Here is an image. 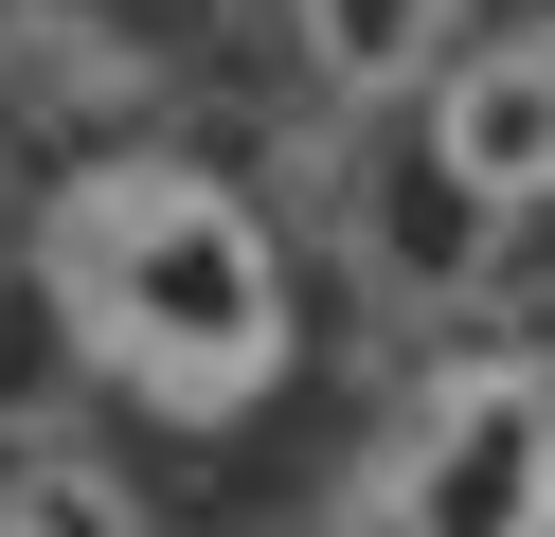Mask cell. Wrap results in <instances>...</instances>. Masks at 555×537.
<instances>
[{"label":"cell","mask_w":555,"mask_h":537,"mask_svg":"<svg viewBox=\"0 0 555 537\" xmlns=\"http://www.w3.org/2000/svg\"><path fill=\"white\" fill-rule=\"evenodd\" d=\"M412 107H430V179L466 215H555V0L502 18V36H466Z\"/></svg>","instance_id":"3957f363"},{"label":"cell","mask_w":555,"mask_h":537,"mask_svg":"<svg viewBox=\"0 0 555 537\" xmlns=\"http://www.w3.org/2000/svg\"><path fill=\"white\" fill-rule=\"evenodd\" d=\"M287 18H305V54H323V90H359V107L430 90V72L466 54V0H287Z\"/></svg>","instance_id":"277c9868"},{"label":"cell","mask_w":555,"mask_h":537,"mask_svg":"<svg viewBox=\"0 0 555 537\" xmlns=\"http://www.w3.org/2000/svg\"><path fill=\"white\" fill-rule=\"evenodd\" d=\"M340 537H555V358L448 341L359 448Z\"/></svg>","instance_id":"7a4b0ae2"},{"label":"cell","mask_w":555,"mask_h":537,"mask_svg":"<svg viewBox=\"0 0 555 537\" xmlns=\"http://www.w3.org/2000/svg\"><path fill=\"white\" fill-rule=\"evenodd\" d=\"M37 305L73 341V376H108L162 430H233L287 394L305 358V269L269 233V197L180 143H108L37 197Z\"/></svg>","instance_id":"6da1fadb"},{"label":"cell","mask_w":555,"mask_h":537,"mask_svg":"<svg viewBox=\"0 0 555 537\" xmlns=\"http://www.w3.org/2000/svg\"><path fill=\"white\" fill-rule=\"evenodd\" d=\"M0 537H162L90 448H0Z\"/></svg>","instance_id":"5b68a950"}]
</instances>
